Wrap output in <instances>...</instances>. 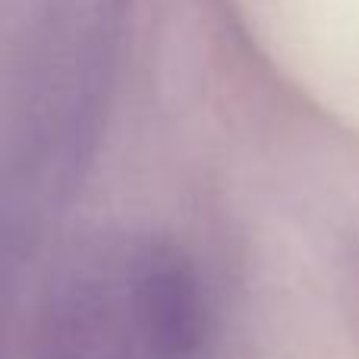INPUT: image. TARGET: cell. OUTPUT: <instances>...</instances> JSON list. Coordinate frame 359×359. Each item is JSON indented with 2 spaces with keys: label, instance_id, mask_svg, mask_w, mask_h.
I'll list each match as a JSON object with an SVG mask.
<instances>
[{
  "label": "cell",
  "instance_id": "6da1fadb",
  "mask_svg": "<svg viewBox=\"0 0 359 359\" xmlns=\"http://www.w3.org/2000/svg\"><path fill=\"white\" fill-rule=\"evenodd\" d=\"M54 337L98 359H211V312L170 246H107L76 268L54 306Z\"/></svg>",
  "mask_w": 359,
  "mask_h": 359
}]
</instances>
